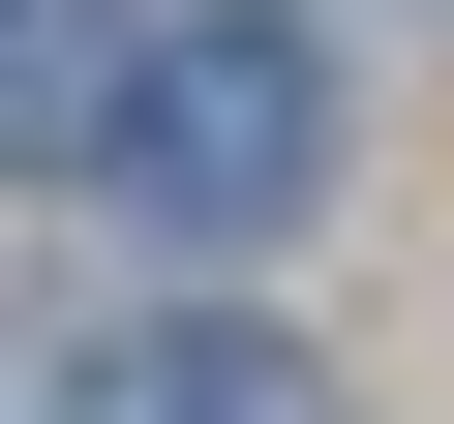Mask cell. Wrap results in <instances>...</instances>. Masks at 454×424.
Returning <instances> with one entry per match:
<instances>
[{
  "mask_svg": "<svg viewBox=\"0 0 454 424\" xmlns=\"http://www.w3.org/2000/svg\"><path fill=\"white\" fill-rule=\"evenodd\" d=\"M121 182L182 212V243H273V212L333 182V61L243 31V0H212V31H152V61H121Z\"/></svg>",
  "mask_w": 454,
  "mask_h": 424,
  "instance_id": "obj_1",
  "label": "cell"
},
{
  "mask_svg": "<svg viewBox=\"0 0 454 424\" xmlns=\"http://www.w3.org/2000/svg\"><path fill=\"white\" fill-rule=\"evenodd\" d=\"M91 424H303V364H273V334H121Z\"/></svg>",
  "mask_w": 454,
  "mask_h": 424,
  "instance_id": "obj_2",
  "label": "cell"
}]
</instances>
